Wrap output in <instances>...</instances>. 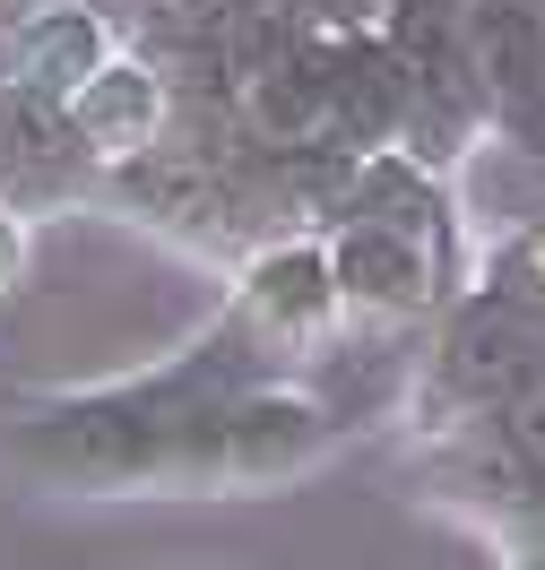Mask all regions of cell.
Instances as JSON below:
<instances>
[{
	"mask_svg": "<svg viewBox=\"0 0 545 570\" xmlns=\"http://www.w3.org/2000/svg\"><path fill=\"white\" fill-rule=\"evenodd\" d=\"M329 277H338V303H363V312H425L450 277V259L434 243H416L399 225H372V216H347L338 243H329Z\"/></svg>",
	"mask_w": 545,
	"mask_h": 570,
	"instance_id": "obj_1",
	"label": "cell"
},
{
	"mask_svg": "<svg viewBox=\"0 0 545 570\" xmlns=\"http://www.w3.org/2000/svg\"><path fill=\"white\" fill-rule=\"evenodd\" d=\"M234 303L260 321V337H269L286 363H303V355L329 337V321H338V277H329V250H321V243H278V250H260Z\"/></svg>",
	"mask_w": 545,
	"mask_h": 570,
	"instance_id": "obj_2",
	"label": "cell"
},
{
	"mask_svg": "<svg viewBox=\"0 0 545 570\" xmlns=\"http://www.w3.org/2000/svg\"><path fill=\"white\" fill-rule=\"evenodd\" d=\"M61 121L78 130L87 156H105V165H139L147 147H156V130H165V87H156L147 61L105 52V61L61 96Z\"/></svg>",
	"mask_w": 545,
	"mask_h": 570,
	"instance_id": "obj_3",
	"label": "cell"
},
{
	"mask_svg": "<svg viewBox=\"0 0 545 570\" xmlns=\"http://www.w3.org/2000/svg\"><path fill=\"white\" fill-rule=\"evenodd\" d=\"M510 277H519V285H537V294H545V225L510 243Z\"/></svg>",
	"mask_w": 545,
	"mask_h": 570,
	"instance_id": "obj_4",
	"label": "cell"
},
{
	"mask_svg": "<svg viewBox=\"0 0 545 570\" xmlns=\"http://www.w3.org/2000/svg\"><path fill=\"white\" fill-rule=\"evenodd\" d=\"M18 268H27V234H18V208H0V294L18 285Z\"/></svg>",
	"mask_w": 545,
	"mask_h": 570,
	"instance_id": "obj_5",
	"label": "cell"
}]
</instances>
